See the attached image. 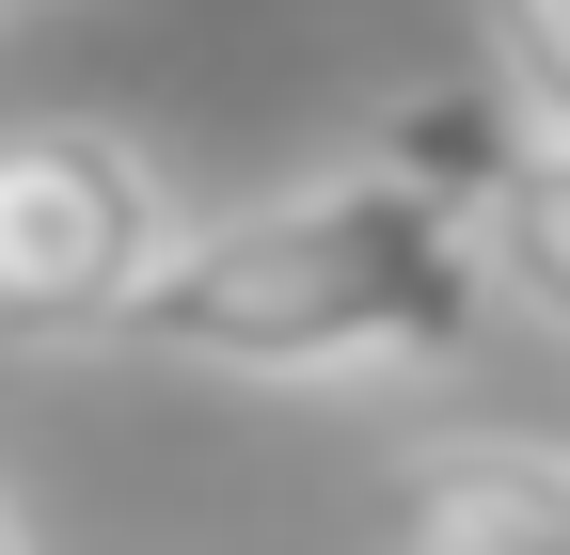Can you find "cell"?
<instances>
[{"instance_id": "6da1fadb", "label": "cell", "mask_w": 570, "mask_h": 555, "mask_svg": "<svg viewBox=\"0 0 570 555\" xmlns=\"http://www.w3.org/2000/svg\"><path fill=\"white\" fill-rule=\"evenodd\" d=\"M475 318H491L475 206L396 159H333L223 223H175L111 350H159L190 381H365V366H460Z\"/></svg>"}, {"instance_id": "7a4b0ae2", "label": "cell", "mask_w": 570, "mask_h": 555, "mask_svg": "<svg viewBox=\"0 0 570 555\" xmlns=\"http://www.w3.org/2000/svg\"><path fill=\"white\" fill-rule=\"evenodd\" d=\"M175 191L159 159L96 111H17L0 127V333L17 350H80L127 318V286L159 270Z\"/></svg>"}, {"instance_id": "3957f363", "label": "cell", "mask_w": 570, "mask_h": 555, "mask_svg": "<svg viewBox=\"0 0 570 555\" xmlns=\"http://www.w3.org/2000/svg\"><path fill=\"white\" fill-rule=\"evenodd\" d=\"M396 555H570V445H539V429L412 445V539Z\"/></svg>"}, {"instance_id": "277c9868", "label": "cell", "mask_w": 570, "mask_h": 555, "mask_svg": "<svg viewBox=\"0 0 570 555\" xmlns=\"http://www.w3.org/2000/svg\"><path fill=\"white\" fill-rule=\"evenodd\" d=\"M475 270H491V302L570 333V144H508L475 175Z\"/></svg>"}, {"instance_id": "5b68a950", "label": "cell", "mask_w": 570, "mask_h": 555, "mask_svg": "<svg viewBox=\"0 0 570 555\" xmlns=\"http://www.w3.org/2000/svg\"><path fill=\"white\" fill-rule=\"evenodd\" d=\"M491 32V111L523 144H570V0H475Z\"/></svg>"}, {"instance_id": "8992f818", "label": "cell", "mask_w": 570, "mask_h": 555, "mask_svg": "<svg viewBox=\"0 0 570 555\" xmlns=\"http://www.w3.org/2000/svg\"><path fill=\"white\" fill-rule=\"evenodd\" d=\"M0 555H32V524H17V493H0Z\"/></svg>"}]
</instances>
